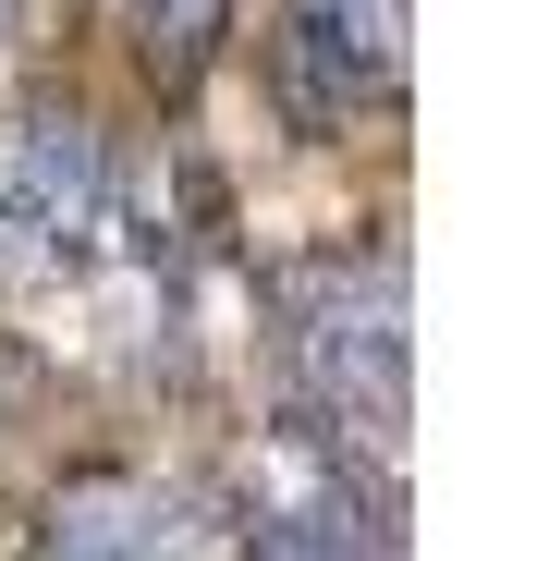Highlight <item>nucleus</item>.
<instances>
[{
	"label": "nucleus",
	"instance_id": "obj_1",
	"mask_svg": "<svg viewBox=\"0 0 537 561\" xmlns=\"http://www.w3.org/2000/svg\"><path fill=\"white\" fill-rule=\"evenodd\" d=\"M282 354H294V379H306V415L330 427H367V451L403 439V256L391 244H330L282 280Z\"/></svg>",
	"mask_w": 537,
	"mask_h": 561
},
{
	"label": "nucleus",
	"instance_id": "obj_2",
	"mask_svg": "<svg viewBox=\"0 0 537 561\" xmlns=\"http://www.w3.org/2000/svg\"><path fill=\"white\" fill-rule=\"evenodd\" d=\"M232 513L256 561H403V501L379 463H354V427L282 415L232 463Z\"/></svg>",
	"mask_w": 537,
	"mask_h": 561
},
{
	"label": "nucleus",
	"instance_id": "obj_3",
	"mask_svg": "<svg viewBox=\"0 0 537 561\" xmlns=\"http://www.w3.org/2000/svg\"><path fill=\"white\" fill-rule=\"evenodd\" d=\"M403 0H282V49H268V73H282V111L306 135L354 123V111H391L403 99Z\"/></svg>",
	"mask_w": 537,
	"mask_h": 561
},
{
	"label": "nucleus",
	"instance_id": "obj_4",
	"mask_svg": "<svg viewBox=\"0 0 537 561\" xmlns=\"http://www.w3.org/2000/svg\"><path fill=\"white\" fill-rule=\"evenodd\" d=\"M0 220L85 256L111 232V135L85 123L73 99H25L13 111V171H0Z\"/></svg>",
	"mask_w": 537,
	"mask_h": 561
},
{
	"label": "nucleus",
	"instance_id": "obj_5",
	"mask_svg": "<svg viewBox=\"0 0 537 561\" xmlns=\"http://www.w3.org/2000/svg\"><path fill=\"white\" fill-rule=\"evenodd\" d=\"M184 549H196L184 489L135 477V463H73L25 525V561H184Z\"/></svg>",
	"mask_w": 537,
	"mask_h": 561
},
{
	"label": "nucleus",
	"instance_id": "obj_6",
	"mask_svg": "<svg viewBox=\"0 0 537 561\" xmlns=\"http://www.w3.org/2000/svg\"><path fill=\"white\" fill-rule=\"evenodd\" d=\"M123 37H135V73L159 99H196V73L232 37V0H123Z\"/></svg>",
	"mask_w": 537,
	"mask_h": 561
},
{
	"label": "nucleus",
	"instance_id": "obj_7",
	"mask_svg": "<svg viewBox=\"0 0 537 561\" xmlns=\"http://www.w3.org/2000/svg\"><path fill=\"white\" fill-rule=\"evenodd\" d=\"M25 403H37V354H25V342H13V330H0V427H13V415H25Z\"/></svg>",
	"mask_w": 537,
	"mask_h": 561
},
{
	"label": "nucleus",
	"instance_id": "obj_8",
	"mask_svg": "<svg viewBox=\"0 0 537 561\" xmlns=\"http://www.w3.org/2000/svg\"><path fill=\"white\" fill-rule=\"evenodd\" d=\"M13 13H25V0H0V25H13Z\"/></svg>",
	"mask_w": 537,
	"mask_h": 561
}]
</instances>
